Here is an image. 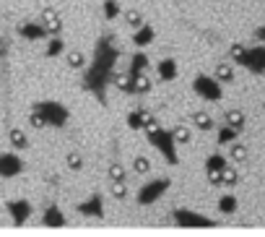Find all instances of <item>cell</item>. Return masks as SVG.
Wrapping results in <instances>:
<instances>
[{"label": "cell", "instance_id": "6da1fadb", "mask_svg": "<svg viewBox=\"0 0 265 237\" xmlns=\"http://www.w3.org/2000/svg\"><path fill=\"white\" fill-rule=\"evenodd\" d=\"M117 57H120V52L115 47L112 37H102L97 42V47H94V63L89 65L86 76H83V84H81L86 92H91L102 102V105L107 102V84L112 81Z\"/></svg>", "mask_w": 265, "mask_h": 237}, {"label": "cell", "instance_id": "7a4b0ae2", "mask_svg": "<svg viewBox=\"0 0 265 237\" xmlns=\"http://www.w3.org/2000/svg\"><path fill=\"white\" fill-rule=\"evenodd\" d=\"M146 138H148V143L151 146H156V151H159L169 165H177L180 162V156H177V141H174V136L166 130V128H161L159 123H146Z\"/></svg>", "mask_w": 265, "mask_h": 237}, {"label": "cell", "instance_id": "3957f363", "mask_svg": "<svg viewBox=\"0 0 265 237\" xmlns=\"http://www.w3.org/2000/svg\"><path fill=\"white\" fill-rule=\"evenodd\" d=\"M68 110L60 105V102H37L31 107V123L37 128L42 125H52V128H62L68 123Z\"/></svg>", "mask_w": 265, "mask_h": 237}, {"label": "cell", "instance_id": "277c9868", "mask_svg": "<svg viewBox=\"0 0 265 237\" xmlns=\"http://www.w3.org/2000/svg\"><path fill=\"white\" fill-rule=\"evenodd\" d=\"M174 224L185 227V229H203V227H213L216 221L198 211H190V209H174Z\"/></svg>", "mask_w": 265, "mask_h": 237}, {"label": "cell", "instance_id": "5b68a950", "mask_svg": "<svg viewBox=\"0 0 265 237\" xmlns=\"http://www.w3.org/2000/svg\"><path fill=\"white\" fill-rule=\"evenodd\" d=\"M193 89H195L198 97L208 99V102H218V99H221V84H218L213 76H198L193 81Z\"/></svg>", "mask_w": 265, "mask_h": 237}, {"label": "cell", "instance_id": "8992f818", "mask_svg": "<svg viewBox=\"0 0 265 237\" xmlns=\"http://www.w3.org/2000/svg\"><path fill=\"white\" fill-rule=\"evenodd\" d=\"M169 180H153V183H148V185H143L138 190V203L140 206H148V203H153V201H159L166 190H169Z\"/></svg>", "mask_w": 265, "mask_h": 237}, {"label": "cell", "instance_id": "52a82bcc", "mask_svg": "<svg viewBox=\"0 0 265 237\" xmlns=\"http://www.w3.org/2000/svg\"><path fill=\"white\" fill-rule=\"evenodd\" d=\"M242 65L252 73H265V47H260V44L257 47H247Z\"/></svg>", "mask_w": 265, "mask_h": 237}, {"label": "cell", "instance_id": "ba28073f", "mask_svg": "<svg viewBox=\"0 0 265 237\" xmlns=\"http://www.w3.org/2000/svg\"><path fill=\"white\" fill-rule=\"evenodd\" d=\"M6 209H8V214H11V219H13V224H16V227H21L24 221L31 216V203H29L26 198L8 201V203H6Z\"/></svg>", "mask_w": 265, "mask_h": 237}, {"label": "cell", "instance_id": "9c48e42d", "mask_svg": "<svg viewBox=\"0 0 265 237\" xmlns=\"http://www.w3.org/2000/svg\"><path fill=\"white\" fill-rule=\"evenodd\" d=\"M24 162L19 154H0V177H16L21 175Z\"/></svg>", "mask_w": 265, "mask_h": 237}, {"label": "cell", "instance_id": "30bf717a", "mask_svg": "<svg viewBox=\"0 0 265 237\" xmlns=\"http://www.w3.org/2000/svg\"><path fill=\"white\" fill-rule=\"evenodd\" d=\"M229 165V162L221 156V154H213V156H208V162H206V170H208V180L213 183V185H221V172H224V167Z\"/></svg>", "mask_w": 265, "mask_h": 237}, {"label": "cell", "instance_id": "8fae6325", "mask_svg": "<svg viewBox=\"0 0 265 237\" xmlns=\"http://www.w3.org/2000/svg\"><path fill=\"white\" fill-rule=\"evenodd\" d=\"M151 89V81L146 73H138V76H128V84H125L122 92H128V94H146Z\"/></svg>", "mask_w": 265, "mask_h": 237}, {"label": "cell", "instance_id": "7c38bea8", "mask_svg": "<svg viewBox=\"0 0 265 237\" xmlns=\"http://www.w3.org/2000/svg\"><path fill=\"white\" fill-rule=\"evenodd\" d=\"M78 211H81L83 216H102L104 214V201L99 193H94L89 201H83L81 206H78Z\"/></svg>", "mask_w": 265, "mask_h": 237}, {"label": "cell", "instance_id": "4fadbf2b", "mask_svg": "<svg viewBox=\"0 0 265 237\" xmlns=\"http://www.w3.org/2000/svg\"><path fill=\"white\" fill-rule=\"evenodd\" d=\"M19 34L26 39H42V37H47V29L42 21H26L19 26Z\"/></svg>", "mask_w": 265, "mask_h": 237}, {"label": "cell", "instance_id": "5bb4252c", "mask_svg": "<svg viewBox=\"0 0 265 237\" xmlns=\"http://www.w3.org/2000/svg\"><path fill=\"white\" fill-rule=\"evenodd\" d=\"M146 123H151V112H148V110H143V107L128 115V125H130L133 130H143V128H146Z\"/></svg>", "mask_w": 265, "mask_h": 237}, {"label": "cell", "instance_id": "9a60e30c", "mask_svg": "<svg viewBox=\"0 0 265 237\" xmlns=\"http://www.w3.org/2000/svg\"><path fill=\"white\" fill-rule=\"evenodd\" d=\"M42 224L44 227H62L65 224V216H62V211L57 209V206H50V209L42 214Z\"/></svg>", "mask_w": 265, "mask_h": 237}, {"label": "cell", "instance_id": "2e32d148", "mask_svg": "<svg viewBox=\"0 0 265 237\" xmlns=\"http://www.w3.org/2000/svg\"><path fill=\"white\" fill-rule=\"evenodd\" d=\"M159 78L161 81H174L177 78V63L171 60V57H164L159 63Z\"/></svg>", "mask_w": 265, "mask_h": 237}, {"label": "cell", "instance_id": "e0dca14e", "mask_svg": "<svg viewBox=\"0 0 265 237\" xmlns=\"http://www.w3.org/2000/svg\"><path fill=\"white\" fill-rule=\"evenodd\" d=\"M153 37H156V32H153V26H148V24H143L135 32V37H133V44H138V47H146V44H151L153 42Z\"/></svg>", "mask_w": 265, "mask_h": 237}, {"label": "cell", "instance_id": "ac0fdd59", "mask_svg": "<svg viewBox=\"0 0 265 237\" xmlns=\"http://www.w3.org/2000/svg\"><path fill=\"white\" fill-rule=\"evenodd\" d=\"M148 70V57L143 52H138L133 55V60H130V73L128 76H138V73H146Z\"/></svg>", "mask_w": 265, "mask_h": 237}, {"label": "cell", "instance_id": "d6986e66", "mask_svg": "<svg viewBox=\"0 0 265 237\" xmlns=\"http://www.w3.org/2000/svg\"><path fill=\"white\" fill-rule=\"evenodd\" d=\"M218 84H229V81H234V70H231V65H226V63H218L216 65V76H213Z\"/></svg>", "mask_w": 265, "mask_h": 237}, {"label": "cell", "instance_id": "ffe728a7", "mask_svg": "<svg viewBox=\"0 0 265 237\" xmlns=\"http://www.w3.org/2000/svg\"><path fill=\"white\" fill-rule=\"evenodd\" d=\"M226 125H231L234 130H242L244 128V115L239 110H229L226 112Z\"/></svg>", "mask_w": 265, "mask_h": 237}, {"label": "cell", "instance_id": "44dd1931", "mask_svg": "<svg viewBox=\"0 0 265 237\" xmlns=\"http://www.w3.org/2000/svg\"><path fill=\"white\" fill-rule=\"evenodd\" d=\"M62 52H65V42H62L60 37H52L50 44H47V57H57Z\"/></svg>", "mask_w": 265, "mask_h": 237}, {"label": "cell", "instance_id": "7402d4cb", "mask_svg": "<svg viewBox=\"0 0 265 237\" xmlns=\"http://www.w3.org/2000/svg\"><path fill=\"white\" fill-rule=\"evenodd\" d=\"M44 19H47V21H44V29H47V34H57L60 29H62V21H60L57 16H52L50 11L44 13Z\"/></svg>", "mask_w": 265, "mask_h": 237}, {"label": "cell", "instance_id": "603a6c76", "mask_svg": "<svg viewBox=\"0 0 265 237\" xmlns=\"http://www.w3.org/2000/svg\"><path fill=\"white\" fill-rule=\"evenodd\" d=\"M218 211H221V214H234V211H237V198H234V196H224L221 201H218Z\"/></svg>", "mask_w": 265, "mask_h": 237}, {"label": "cell", "instance_id": "cb8c5ba5", "mask_svg": "<svg viewBox=\"0 0 265 237\" xmlns=\"http://www.w3.org/2000/svg\"><path fill=\"white\" fill-rule=\"evenodd\" d=\"M237 133H239V130H234L231 125H224L221 130H218V143H221V146H226V143H231L234 138H237Z\"/></svg>", "mask_w": 265, "mask_h": 237}, {"label": "cell", "instance_id": "d4e9b609", "mask_svg": "<svg viewBox=\"0 0 265 237\" xmlns=\"http://www.w3.org/2000/svg\"><path fill=\"white\" fill-rule=\"evenodd\" d=\"M237 180H239L237 167H229V165H226V167H224V172H221V183L231 188V185H237Z\"/></svg>", "mask_w": 265, "mask_h": 237}, {"label": "cell", "instance_id": "484cf974", "mask_svg": "<svg viewBox=\"0 0 265 237\" xmlns=\"http://www.w3.org/2000/svg\"><path fill=\"white\" fill-rule=\"evenodd\" d=\"M193 123H195L200 130H211V128H213V120H211L206 112H195V115H193Z\"/></svg>", "mask_w": 265, "mask_h": 237}, {"label": "cell", "instance_id": "4316f807", "mask_svg": "<svg viewBox=\"0 0 265 237\" xmlns=\"http://www.w3.org/2000/svg\"><path fill=\"white\" fill-rule=\"evenodd\" d=\"M11 146H13V149H26V136L19 128L11 130Z\"/></svg>", "mask_w": 265, "mask_h": 237}, {"label": "cell", "instance_id": "83f0119b", "mask_svg": "<svg viewBox=\"0 0 265 237\" xmlns=\"http://www.w3.org/2000/svg\"><path fill=\"white\" fill-rule=\"evenodd\" d=\"M117 13H120V6H117V0H104V16L112 21L117 19Z\"/></svg>", "mask_w": 265, "mask_h": 237}, {"label": "cell", "instance_id": "f1b7e54d", "mask_svg": "<svg viewBox=\"0 0 265 237\" xmlns=\"http://www.w3.org/2000/svg\"><path fill=\"white\" fill-rule=\"evenodd\" d=\"M229 52H231V60L242 65V60H244V52H247V47H244V44H239V42H237V44H231V50H229Z\"/></svg>", "mask_w": 265, "mask_h": 237}, {"label": "cell", "instance_id": "f546056e", "mask_svg": "<svg viewBox=\"0 0 265 237\" xmlns=\"http://www.w3.org/2000/svg\"><path fill=\"white\" fill-rule=\"evenodd\" d=\"M171 136H174L177 143H187V141H190V130H187V125H177Z\"/></svg>", "mask_w": 265, "mask_h": 237}, {"label": "cell", "instance_id": "4dcf8cb0", "mask_svg": "<svg viewBox=\"0 0 265 237\" xmlns=\"http://www.w3.org/2000/svg\"><path fill=\"white\" fill-rule=\"evenodd\" d=\"M125 19H128V24H130V26H135V29H140V26L146 24V21H143V16H140L138 11H128V13H125Z\"/></svg>", "mask_w": 265, "mask_h": 237}, {"label": "cell", "instance_id": "1f68e13d", "mask_svg": "<svg viewBox=\"0 0 265 237\" xmlns=\"http://www.w3.org/2000/svg\"><path fill=\"white\" fill-rule=\"evenodd\" d=\"M109 177H112L115 183H125V167L112 165V167H109Z\"/></svg>", "mask_w": 265, "mask_h": 237}, {"label": "cell", "instance_id": "d6a6232c", "mask_svg": "<svg viewBox=\"0 0 265 237\" xmlns=\"http://www.w3.org/2000/svg\"><path fill=\"white\" fill-rule=\"evenodd\" d=\"M231 159L234 162H244L247 159V149H244V146H239V143L231 146Z\"/></svg>", "mask_w": 265, "mask_h": 237}, {"label": "cell", "instance_id": "836d02e7", "mask_svg": "<svg viewBox=\"0 0 265 237\" xmlns=\"http://www.w3.org/2000/svg\"><path fill=\"white\" fill-rule=\"evenodd\" d=\"M148 170H151V162H148L146 156H135V172L143 175V172H148Z\"/></svg>", "mask_w": 265, "mask_h": 237}, {"label": "cell", "instance_id": "e575fe53", "mask_svg": "<svg viewBox=\"0 0 265 237\" xmlns=\"http://www.w3.org/2000/svg\"><path fill=\"white\" fill-rule=\"evenodd\" d=\"M68 63H70L73 68H81V65H83V55L78 52V50H75V52H70V55H68Z\"/></svg>", "mask_w": 265, "mask_h": 237}, {"label": "cell", "instance_id": "d590c367", "mask_svg": "<svg viewBox=\"0 0 265 237\" xmlns=\"http://www.w3.org/2000/svg\"><path fill=\"white\" fill-rule=\"evenodd\" d=\"M81 165H83L81 156H78L75 151H70V154H68V167H70V170H81Z\"/></svg>", "mask_w": 265, "mask_h": 237}, {"label": "cell", "instance_id": "8d00e7d4", "mask_svg": "<svg viewBox=\"0 0 265 237\" xmlns=\"http://www.w3.org/2000/svg\"><path fill=\"white\" fill-rule=\"evenodd\" d=\"M112 193H115V198H125V196H128V188H125V183H115Z\"/></svg>", "mask_w": 265, "mask_h": 237}, {"label": "cell", "instance_id": "74e56055", "mask_svg": "<svg viewBox=\"0 0 265 237\" xmlns=\"http://www.w3.org/2000/svg\"><path fill=\"white\" fill-rule=\"evenodd\" d=\"M115 81H117V86H120V89H125V84H128V76H117Z\"/></svg>", "mask_w": 265, "mask_h": 237}, {"label": "cell", "instance_id": "f35d334b", "mask_svg": "<svg viewBox=\"0 0 265 237\" xmlns=\"http://www.w3.org/2000/svg\"><path fill=\"white\" fill-rule=\"evenodd\" d=\"M255 34H257V39H262V42H265V26H260L257 32H255Z\"/></svg>", "mask_w": 265, "mask_h": 237}, {"label": "cell", "instance_id": "ab89813d", "mask_svg": "<svg viewBox=\"0 0 265 237\" xmlns=\"http://www.w3.org/2000/svg\"><path fill=\"white\" fill-rule=\"evenodd\" d=\"M6 55V39H0V57Z\"/></svg>", "mask_w": 265, "mask_h": 237}]
</instances>
